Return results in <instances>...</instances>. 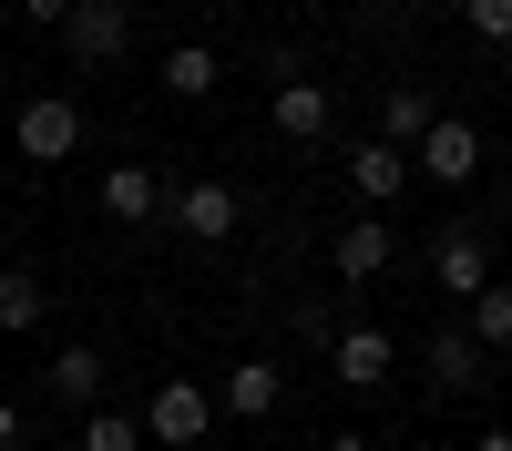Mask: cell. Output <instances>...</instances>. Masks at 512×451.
Instances as JSON below:
<instances>
[{"label": "cell", "instance_id": "1", "mask_svg": "<svg viewBox=\"0 0 512 451\" xmlns=\"http://www.w3.org/2000/svg\"><path fill=\"white\" fill-rule=\"evenodd\" d=\"M431 277H441V298H451V308H472L482 287H492V236H482L472 216H451V226L431 236Z\"/></svg>", "mask_w": 512, "mask_h": 451}, {"label": "cell", "instance_id": "2", "mask_svg": "<svg viewBox=\"0 0 512 451\" xmlns=\"http://www.w3.org/2000/svg\"><path fill=\"white\" fill-rule=\"evenodd\" d=\"M205 431H216V400H205L195 380H154V400H144V441H164V451H195Z\"/></svg>", "mask_w": 512, "mask_h": 451}, {"label": "cell", "instance_id": "3", "mask_svg": "<svg viewBox=\"0 0 512 451\" xmlns=\"http://www.w3.org/2000/svg\"><path fill=\"white\" fill-rule=\"evenodd\" d=\"M62 52L72 62H123V52H134V11H123V0H72V21H62Z\"/></svg>", "mask_w": 512, "mask_h": 451}, {"label": "cell", "instance_id": "4", "mask_svg": "<svg viewBox=\"0 0 512 451\" xmlns=\"http://www.w3.org/2000/svg\"><path fill=\"white\" fill-rule=\"evenodd\" d=\"M164 216H175V226H185L195 246H226V236L246 226V195L205 175V185H175V195H164Z\"/></svg>", "mask_w": 512, "mask_h": 451}, {"label": "cell", "instance_id": "5", "mask_svg": "<svg viewBox=\"0 0 512 451\" xmlns=\"http://www.w3.org/2000/svg\"><path fill=\"white\" fill-rule=\"evenodd\" d=\"M11 144H21L31 164H62V154L82 144V103H62V93H31V103L11 113Z\"/></svg>", "mask_w": 512, "mask_h": 451}, {"label": "cell", "instance_id": "6", "mask_svg": "<svg viewBox=\"0 0 512 451\" xmlns=\"http://www.w3.org/2000/svg\"><path fill=\"white\" fill-rule=\"evenodd\" d=\"M328 369H338V390H390L400 339H390V328H338V339H328Z\"/></svg>", "mask_w": 512, "mask_h": 451}, {"label": "cell", "instance_id": "7", "mask_svg": "<svg viewBox=\"0 0 512 451\" xmlns=\"http://www.w3.org/2000/svg\"><path fill=\"white\" fill-rule=\"evenodd\" d=\"M420 175H431V185H472L482 175V134L461 113H431V134H420Z\"/></svg>", "mask_w": 512, "mask_h": 451}, {"label": "cell", "instance_id": "8", "mask_svg": "<svg viewBox=\"0 0 512 451\" xmlns=\"http://www.w3.org/2000/svg\"><path fill=\"white\" fill-rule=\"evenodd\" d=\"M390 257H400V236L379 226V216H359V226H338V236H328V277H338V287H369Z\"/></svg>", "mask_w": 512, "mask_h": 451}, {"label": "cell", "instance_id": "9", "mask_svg": "<svg viewBox=\"0 0 512 451\" xmlns=\"http://www.w3.org/2000/svg\"><path fill=\"white\" fill-rule=\"evenodd\" d=\"M93 205H103L113 226H154L164 216V175H154V164H113V175L93 185Z\"/></svg>", "mask_w": 512, "mask_h": 451}, {"label": "cell", "instance_id": "10", "mask_svg": "<svg viewBox=\"0 0 512 451\" xmlns=\"http://www.w3.org/2000/svg\"><path fill=\"white\" fill-rule=\"evenodd\" d=\"M420 369H431V380H441V390L461 400V390H482V369H492V359L472 349V328L451 318V328H431V339H420Z\"/></svg>", "mask_w": 512, "mask_h": 451}, {"label": "cell", "instance_id": "11", "mask_svg": "<svg viewBox=\"0 0 512 451\" xmlns=\"http://www.w3.org/2000/svg\"><path fill=\"white\" fill-rule=\"evenodd\" d=\"M267 123H277L287 144H328V93H318L308 72H287V82H277V103H267Z\"/></svg>", "mask_w": 512, "mask_h": 451}, {"label": "cell", "instance_id": "12", "mask_svg": "<svg viewBox=\"0 0 512 451\" xmlns=\"http://www.w3.org/2000/svg\"><path fill=\"white\" fill-rule=\"evenodd\" d=\"M216 400L236 410V421H267V410L287 400V369H277V359H236V369H226V390H216Z\"/></svg>", "mask_w": 512, "mask_h": 451}, {"label": "cell", "instance_id": "13", "mask_svg": "<svg viewBox=\"0 0 512 451\" xmlns=\"http://www.w3.org/2000/svg\"><path fill=\"white\" fill-rule=\"evenodd\" d=\"M349 195H369V205H390V195H410V154H390V144H359L349 154Z\"/></svg>", "mask_w": 512, "mask_h": 451}, {"label": "cell", "instance_id": "14", "mask_svg": "<svg viewBox=\"0 0 512 451\" xmlns=\"http://www.w3.org/2000/svg\"><path fill=\"white\" fill-rule=\"evenodd\" d=\"M52 400H62V410H103V349H93V339H72V349L52 359Z\"/></svg>", "mask_w": 512, "mask_h": 451}, {"label": "cell", "instance_id": "15", "mask_svg": "<svg viewBox=\"0 0 512 451\" xmlns=\"http://www.w3.org/2000/svg\"><path fill=\"white\" fill-rule=\"evenodd\" d=\"M461 328H472V349H482V359H502V349H512V277H492L482 298L461 308Z\"/></svg>", "mask_w": 512, "mask_h": 451}, {"label": "cell", "instance_id": "16", "mask_svg": "<svg viewBox=\"0 0 512 451\" xmlns=\"http://www.w3.org/2000/svg\"><path fill=\"white\" fill-rule=\"evenodd\" d=\"M431 93H410V82H400V93L390 103H379V144H390V154H420V134H431Z\"/></svg>", "mask_w": 512, "mask_h": 451}, {"label": "cell", "instance_id": "17", "mask_svg": "<svg viewBox=\"0 0 512 451\" xmlns=\"http://www.w3.org/2000/svg\"><path fill=\"white\" fill-rule=\"evenodd\" d=\"M41 308H52V287H41L31 267H0V339H21V328H41Z\"/></svg>", "mask_w": 512, "mask_h": 451}, {"label": "cell", "instance_id": "18", "mask_svg": "<svg viewBox=\"0 0 512 451\" xmlns=\"http://www.w3.org/2000/svg\"><path fill=\"white\" fill-rule=\"evenodd\" d=\"M164 93L205 103V93H216V52H205V41H175V52H164Z\"/></svg>", "mask_w": 512, "mask_h": 451}, {"label": "cell", "instance_id": "19", "mask_svg": "<svg viewBox=\"0 0 512 451\" xmlns=\"http://www.w3.org/2000/svg\"><path fill=\"white\" fill-rule=\"evenodd\" d=\"M82 451H144V421H123V410H82Z\"/></svg>", "mask_w": 512, "mask_h": 451}, {"label": "cell", "instance_id": "20", "mask_svg": "<svg viewBox=\"0 0 512 451\" xmlns=\"http://www.w3.org/2000/svg\"><path fill=\"white\" fill-rule=\"evenodd\" d=\"M461 21H472L492 52H502V41H512V0H461Z\"/></svg>", "mask_w": 512, "mask_h": 451}, {"label": "cell", "instance_id": "21", "mask_svg": "<svg viewBox=\"0 0 512 451\" xmlns=\"http://www.w3.org/2000/svg\"><path fill=\"white\" fill-rule=\"evenodd\" d=\"M0 451H21V400H0Z\"/></svg>", "mask_w": 512, "mask_h": 451}, {"label": "cell", "instance_id": "22", "mask_svg": "<svg viewBox=\"0 0 512 451\" xmlns=\"http://www.w3.org/2000/svg\"><path fill=\"white\" fill-rule=\"evenodd\" d=\"M318 451H369V431H328V441H318Z\"/></svg>", "mask_w": 512, "mask_h": 451}, {"label": "cell", "instance_id": "23", "mask_svg": "<svg viewBox=\"0 0 512 451\" xmlns=\"http://www.w3.org/2000/svg\"><path fill=\"white\" fill-rule=\"evenodd\" d=\"M472 451H512V431H482V441H472Z\"/></svg>", "mask_w": 512, "mask_h": 451}]
</instances>
